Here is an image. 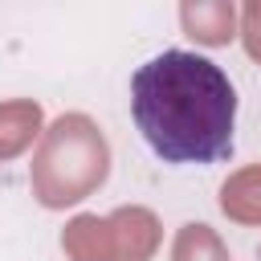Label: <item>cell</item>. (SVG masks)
Returning <instances> with one entry per match:
<instances>
[{"label":"cell","instance_id":"obj_1","mask_svg":"<svg viewBox=\"0 0 261 261\" xmlns=\"http://www.w3.org/2000/svg\"><path fill=\"white\" fill-rule=\"evenodd\" d=\"M130 118L171 167H212L232 155L237 90L204 53L163 49L130 73Z\"/></svg>","mask_w":261,"mask_h":261}]
</instances>
